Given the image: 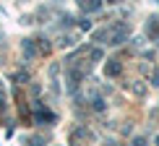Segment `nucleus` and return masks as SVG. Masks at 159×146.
I'll use <instances>...</instances> for the list:
<instances>
[{
	"mask_svg": "<svg viewBox=\"0 0 159 146\" xmlns=\"http://www.w3.org/2000/svg\"><path fill=\"white\" fill-rule=\"evenodd\" d=\"M133 146H146V141H143V138H136V141H133Z\"/></svg>",
	"mask_w": 159,
	"mask_h": 146,
	"instance_id": "nucleus-9",
	"label": "nucleus"
},
{
	"mask_svg": "<svg viewBox=\"0 0 159 146\" xmlns=\"http://www.w3.org/2000/svg\"><path fill=\"white\" fill-rule=\"evenodd\" d=\"M94 42H110V29H102V31H94Z\"/></svg>",
	"mask_w": 159,
	"mask_h": 146,
	"instance_id": "nucleus-5",
	"label": "nucleus"
},
{
	"mask_svg": "<svg viewBox=\"0 0 159 146\" xmlns=\"http://www.w3.org/2000/svg\"><path fill=\"white\" fill-rule=\"evenodd\" d=\"M91 60H102V50H91Z\"/></svg>",
	"mask_w": 159,
	"mask_h": 146,
	"instance_id": "nucleus-8",
	"label": "nucleus"
},
{
	"mask_svg": "<svg viewBox=\"0 0 159 146\" xmlns=\"http://www.w3.org/2000/svg\"><path fill=\"white\" fill-rule=\"evenodd\" d=\"M26 144H29V146H42V144H44V138H29Z\"/></svg>",
	"mask_w": 159,
	"mask_h": 146,
	"instance_id": "nucleus-6",
	"label": "nucleus"
},
{
	"mask_svg": "<svg viewBox=\"0 0 159 146\" xmlns=\"http://www.w3.org/2000/svg\"><path fill=\"white\" fill-rule=\"evenodd\" d=\"M81 8H84L86 13H94V11H99V8H102V0H84V3H81Z\"/></svg>",
	"mask_w": 159,
	"mask_h": 146,
	"instance_id": "nucleus-2",
	"label": "nucleus"
},
{
	"mask_svg": "<svg viewBox=\"0 0 159 146\" xmlns=\"http://www.w3.org/2000/svg\"><path fill=\"white\" fill-rule=\"evenodd\" d=\"M91 104H94V110H104V102H102V99H99V97H97V99H94V102H91Z\"/></svg>",
	"mask_w": 159,
	"mask_h": 146,
	"instance_id": "nucleus-7",
	"label": "nucleus"
},
{
	"mask_svg": "<svg viewBox=\"0 0 159 146\" xmlns=\"http://www.w3.org/2000/svg\"><path fill=\"white\" fill-rule=\"evenodd\" d=\"M128 26H123V29H115V31H110V44H120V42H125L128 39Z\"/></svg>",
	"mask_w": 159,
	"mask_h": 146,
	"instance_id": "nucleus-1",
	"label": "nucleus"
},
{
	"mask_svg": "<svg viewBox=\"0 0 159 146\" xmlns=\"http://www.w3.org/2000/svg\"><path fill=\"white\" fill-rule=\"evenodd\" d=\"M3 110H5V104H3V97H0V115H3Z\"/></svg>",
	"mask_w": 159,
	"mask_h": 146,
	"instance_id": "nucleus-10",
	"label": "nucleus"
},
{
	"mask_svg": "<svg viewBox=\"0 0 159 146\" xmlns=\"http://www.w3.org/2000/svg\"><path fill=\"white\" fill-rule=\"evenodd\" d=\"M104 73H107V76H117V73H120V63H117V60H110L107 68H104Z\"/></svg>",
	"mask_w": 159,
	"mask_h": 146,
	"instance_id": "nucleus-4",
	"label": "nucleus"
},
{
	"mask_svg": "<svg viewBox=\"0 0 159 146\" xmlns=\"http://www.w3.org/2000/svg\"><path fill=\"white\" fill-rule=\"evenodd\" d=\"M112 3H115V0H112Z\"/></svg>",
	"mask_w": 159,
	"mask_h": 146,
	"instance_id": "nucleus-11",
	"label": "nucleus"
},
{
	"mask_svg": "<svg viewBox=\"0 0 159 146\" xmlns=\"http://www.w3.org/2000/svg\"><path fill=\"white\" fill-rule=\"evenodd\" d=\"M52 120H55L52 112H47V110H39L37 112V123H52Z\"/></svg>",
	"mask_w": 159,
	"mask_h": 146,
	"instance_id": "nucleus-3",
	"label": "nucleus"
}]
</instances>
